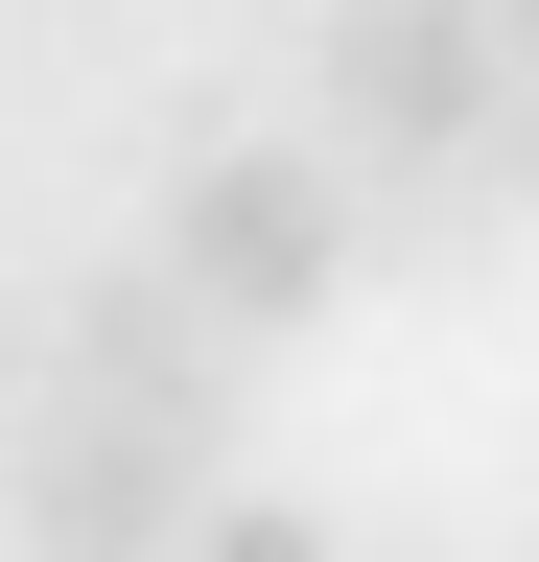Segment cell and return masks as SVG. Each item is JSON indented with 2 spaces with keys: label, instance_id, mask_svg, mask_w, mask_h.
Instances as JSON below:
<instances>
[{
  "label": "cell",
  "instance_id": "cell-1",
  "mask_svg": "<svg viewBox=\"0 0 539 562\" xmlns=\"http://www.w3.org/2000/svg\"><path fill=\"white\" fill-rule=\"evenodd\" d=\"M352 165L328 140H188V188H165V281H188V328H305V305H352Z\"/></svg>",
  "mask_w": 539,
  "mask_h": 562
},
{
  "label": "cell",
  "instance_id": "cell-2",
  "mask_svg": "<svg viewBox=\"0 0 539 562\" xmlns=\"http://www.w3.org/2000/svg\"><path fill=\"white\" fill-rule=\"evenodd\" d=\"M305 140L352 188H446L516 140V24H446V0H375V24L305 47Z\"/></svg>",
  "mask_w": 539,
  "mask_h": 562
},
{
  "label": "cell",
  "instance_id": "cell-3",
  "mask_svg": "<svg viewBox=\"0 0 539 562\" xmlns=\"http://www.w3.org/2000/svg\"><path fill=\"white\" fill-rule=\"evenodd\" d=\"M47 398L117 422V446H165V469H212L235 446V328H188L165 258H94L71 305H47Z\"/></svg>",
  "mask_w": 539,
  "mask_h": 562
},
{
  "label": "cell",
  "instance_id": "cell-4",
  "mask_svg": "<svg viewBox=\"0 0 539 562\" xmlns=\"http://www.w3.org/2000/svg\"><path fill=\"white\" fill-rule=\"evenodd\" d=\"M0 516H24V562H188L212 469H165V446H117V422H71V398H47L24 446H0Z\"/></svg>",
  "mask_w": 539,
  "mask_h": 562
},
{
  "label": "cell",
  "instance_id": "cell-5",
  "mask_svg": "<svg viewBox=\"0 0 539 562\" xmlns=\"http://www.w3.org/2000/svg\"><path fill=\"white\" fill-rule=\"evenodd\" d=\"M188 562H352V539L282 516V492H212V516H188Z\"/></svg>",
  "mask_w": 539,
  "mask_h": 562
},
{
  "label": "cell",
  "instance_id": "cell-6",
  "mask_svg": "<svg viewBox=\"0 0 539 562\" xmlns=\"http://www.w3.org/2000/svg\"><path fill=\"white\" fill-rule=\"evenodd\" d=\"M493 165H516V188H539V70H516V140H493Z\"/></svg>",
  "mask_w": 539,
  "mask_h": 562
}]
</instances>
